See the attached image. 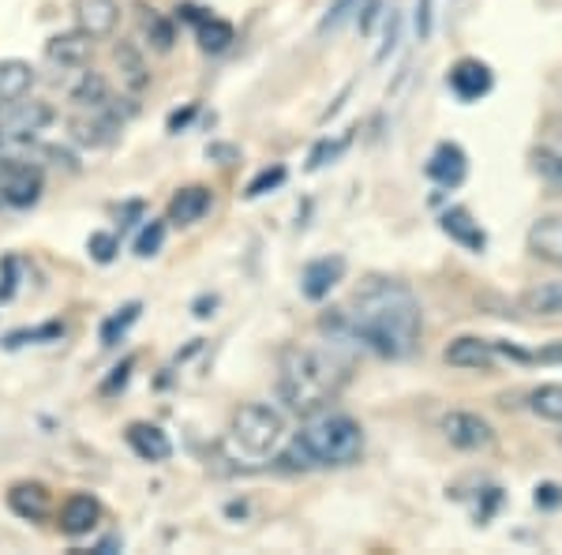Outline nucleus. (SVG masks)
<instances>
[{
  "label": "nucleus",
  "instance_id": "obj_1",
  "mask_svg": "<svg viewBox=\"0 0 562 555\" xmlns=\"http://www.w3.org/2000/svg\"><path fill=\"white\" fill-rule=\"evenodd\" d=\"M349 331L360 349L383 360H405L424 334L420 297L397 278H368L346 308Z\"/></svg>",
  "mask_w": 562,
  "mask_h": 555
},
{
  "label": "nucleus",
  "instance_id": "obj_2",
  "mask_svg": "<svg viewBox=\"0 0 562 555\" xmlns=\"http://www.w3.org/2000/svg\"><path fill=\"white\" fill-rule=\"evenodd\" d=\"M349 357L334 345H289L278 360V398L289 413H323L349 384Z\"/></svg>",
  "mask_w": 562,
  "mask_h": 555
},
{
  "label": "nucleus",
  "instance_id": "obj_3",
  "mask_svg": "<svg viewBox=\"0 0 562 555\" xmlns=\"http://www.w3.org/2000/svg\"><path fill=\"white\" fill-rule=\"evenodd\" d=\"M364 454V428L349 413H315L293 440L281 447L278 466L285 473H312V469H346Z\"/></svg>",
  "mask_w": 562,
  "mask_h": 555
},
{
  "label": "nucleus",
  "instance_id": "obj_4",
  "mask_svg": "<svg viewBox=\"0 0 562 555\" xmlns=\"http://www.w3.org/2000/svg\"><path fill=\"white\" fill-rule=\"evenodd\" d=\"M285 435V417L267 402H248L233 413L229 421V443L248 458H270Z\"/></svg>",
  "mask_w": 562,
  "mask_h": 555
},
{
  "label": "nucleus",
  "instance_id": "obj_5",
  "mask_svg": "<svg viewBox=\"0 0 562 555\" xmlns=\"http://www.w3.org/2000/svg\"><path fill=\"white\" fill-rule=\"evenodd\" d=\"M57 121V109L42 98H15V102L0 106V151L12 154L23 147H34L38 135Z\"/></svg>",
  "mask_w": 562,
  "mask_h": 555
},
{
  "label": "nucleus",
  "instance_id": "obj_6",
  "mask_svg": "<svg viewBox=\"0 0 562 555\" xmlns=\"http://www.w3.org/2000/svg\"><path fill=\"white\" fill-rule=\"evenodd\" d=\"M439 432L450 447L458 451H492L495 447V428L492 421H484L480 413H469V409H450L439 421Z\"/></svg>",
  "mask_w": 562,
  "mask_h": 555
},
{
  "label": "nucleus",
  "instance_id": "obj_7",
  "mask_svg": "<svg viewBox=\"0 0 562 555\" xmlns=\"http://www.w3.org/2000/svg\"><path fill=\"white\" fill-rule=\"evenodd\" d=\"M124 124L116 121L109 109H79L76 116L68 121V140L76 147H90V151H105L121 140Z\"/></svg>",
  "mask_w": 562,
  "mask_h": 555
},
{
  "label": "nucleus",
  "instance_id": "obj_8",
  "mask_svg": "<svg viewBox=\"0 0 562 555\" xmlns=\"http://www.w3.org/2000/svg\"><path fill=\"white\" fill-rule=\"evenodd\" d=\"M45 192L42 169L31 166V162L12 158L4 169V180H0V207H12V211H26L34 207Z\"/></svg>",
  "mask_w": 562,
  "mask_h": 555
},
{
  "label": "nucleus",
  "instance_id": "obj_9",
  "mask_svg": "<svg viewBox=\"0 0 562 555\" xmlns=\"http://www.w3.org/2000/svg\"><path fill=\"white\" fill-rule=\"evenodd\" d=\"M45 65L57 68V71H76V68H87L90 57H94V38L83 34L76 26V31H60L53 34L49 42H45Z\"/></svg>",
  "mask_w": 562,
  "mask_h": 555
},
{
  "label": "nucleus",
  "instance_id": "obj_10",
  "mask_svg": "<svg viewBox=\"0 0 562 555\" xmlns=\"http://www.w3.org/2000/svg\"><path fill=\"white\" fill-rule=\"evenodd\" d=\"M102 503H98V496H90V491H71V496L60 503L57 511V525L60 533L71 536V541H79V536H90L98 530V522H102Z\"/></svg>",
  "mask_w": 562,
  "mask_h": 555
},
{
  "label": "nucleus",
  "instance_id": "obj_11",
  "mask_svg": "<svg viewBox=\"0 0 562 555\" xmlns=\"http://www.w3.org/2000/svg\"><path fill=\"white\" fill-rule=\"evenodd\" d=\"M346 270H349V263L346 256H319V259H312L307 267L301 270V293L307 300H326L334 293V289L346 281Z\"/></svg>",
  "mask_w": 562,
  "mask_h": 555
},
{
  "label": "nucleus",
  "instance_id": "obj_12",
  "mask_svg": "<svg viewBox=\"0 0 562 555\" xmlns=\"http://www.w3.org/2000/svg\"><path fill=\"white\" fill-rule=\"evenodd\" d=\"M71 20L94 42L113 38L116 23H121V4L116 0H71Z\"/></svg>",
  "mask_w": 562,
  "mask_h": 555
},
{
  "label": "nucleus",
  "instance_id": "obj_13",
  "mask_svg": "<svg viewBox=\"0 0 562 555\" xmlns=\"http://www.w3.org/2000/svg\"><path fill=\"white\" fill-rule=\"evenodd\" d=\"M447 87L454 90L458 102H480V98H484V95H492L495 76H492V68H487L484 60H476V57H461L458 65L450 68Z\"/></svg>",
  "mask_w": 562,
  "mask_h": 555
},
{
  "label": "nucleus",
  "instance_id": "obj_14",
  "mask_svg": "<svg viewBox=\"0 0 562 555\" xmlns=\"http://www.w3.org/2000/svg\"><path fill=\"white\" fill-rule=\"evenodd\" d=\"M135 34L143 45H150L154 53H169L177 45V23L166 12H158L147 0H135Z\"/></svg>",
  "mask_w": 562,
  "mask_h": 555
},
{
  "label": "nucleus",
  "instance_id": "obj_15",
  "mask_svg": "<svg viewBox=\"0 0 562 555\" xmlns=\"http://www.w3.org/2000/svg\"><path fill=\"white\" fill-rule=\"evenodd\" d=\"M442 360H447L450 368H465V371H495L498 349H495V342H487V338L461 334V338H454L442 349Z\"/></svg>",
  "mask_w": 562,
  "mask_h": 555
},
{
  "label": "nucleus",
  "instance_id": "obj_16",
  "mask_svg": "<svg viewBox=\"0 0 562 555\" xmlns=\"http://www.w3.org/2000/svg\"><path fill=\"white\" fill-rule=\"evenodd\" d=\"M113 68H116V84H121L124 95L139 98L143 90L150 87V65L135 42H116L113 45Z\"/></svg>",
  "mask_w": 562,
  "mask_h": 555
},
{
  "label": "nucleus",
  "instance_id": "obj_17",
  "mask_svg": "<svg viewBox=\"0 0 562 555\" xmlns=\"http://www.w3.org/2000/svg\"><path fill=\"white\" fill-rule=\"evenodd\" d=\"M4 499H8V511L23 518V522H45L53 514V491L42 480H15Z\"/></svg>",
  "mask_w": 562,
  "mask_h": 555
},
{
  "label": "nucleus",
  "instance_id": "obj_18",
  "mask_svg": "<svg viewBox=\"0 0 562 555\" xmlns=\"http://www.w3.org/2000/svg\"><path fill=\"white\" fill-rule=\"evenodd\" d=\"M214 207V192L206 185H184L177 188L173 199L166 207V222L169 225H199Z\"/></svg>",
  "mask_w": 562,
  "mask_h": 555
},
{
  "label": "nucleus",
  "instance_id": "obj_19",
  "mask_svg": "<svg viewBox=\"0 0 562 555\" xmlns=\"http://www.w3.org/2000/svg\"><path fill=\"white\" fill-rule=\"evenodd\" d=\"M525 244H529L532 259L562 270V214H540L537 222L529 225Z\"/></svg>",
  "mask_w": 562,
  "mask_h": 555
},
{
  "label": "nucleus",
  "instance_id": "obj_20",
  "mask_svg": "<svg viewBox=\"0 0 562 555\" xmlns=\"http://www.w3.org/2000/svg\"><path fill=\"white\" fill-rule=\"evenodd\" d=\"M124 443H128L135 458H143V462H169V458H173V440H169L158 424H147V421L128 424Z\"/></svg>",
  "mask_w": 562,
  "mask_h": 555
},
{
  "label": "nucleus",
  "instance_id": "obj_21",
  "mask_svg": "<svg viewBox=\"0 0 562 555\" xmlns=\"http://www.w3.org/2000/svg\"><path fill=\"white\" fill-rule=\"evenodd\" d=\"M428 177L442 188H458L469 177V158L458 143H439L428 158Z\"/></svg>",
  "mask_w": 562,
  "mask_h": 555
},
{
  "label": "nucleus",
  "instance_id": "obj_22",
  "mask_svg": "<svg viewBox=\"0 0 562 555\" xmlns=\"http://www.w3.org/2000/svg\"><path fill=\"white\" fill-rule=\"evenodd\" d=\"M439 225H442V233H447L454 244H461L465 252H476L480 256V252L487 248V233L480 230V222L465 211V207H450Z\"/></svg>",
  "mask_w": 562,
  "mask_h": 555
},
{
  "label": "nucleus",
  "instance_id": "obj_23",
  "mask_svg": "<svg viewBox=\"0 0 562 555\" xmlns=\"http://www.w3.org/2000/svg\"><path fill=\"white\" fill-rule=\"evenodd\" d=\"M71 76V84H68V98L76 102L79 109H102L109 98V84H105V76L102 71H94V68H76V71H68Z\"/></svg>",
  "mask_w": 562,
  "mask_h": 555
},
{
  "label": "nucleus",
  "instance_id": "obj_24",
  "mask_svg": "<svg viewBox=\"0 0 562 555\" xmlns=\"http://www.w3.org/2000/svg\"><path fill=\"white\" fill-rule=\"evenodd\" d=\"M521 308L532 315H543V320H562V278L529 286L521 293Z\"/></svg>",
  "mask_w": 562,
  "mask_h": 555
},
{
  "label": "nucleus",
  "instance_id": "obj_25",
  "mask_svg": "<svg viewBox=\"0 0 562 555\" xmlns=\"http://www.w3.org/2000/svg\"><path fill=\"white\" fill-rule=\"evenodd\" d=\"M34 79H38V71L26 65V60H20V57L0 60V106L31 95Z\"/></svg>",
  "mask_w": 562,
  "mask_h": 555
},
{
  "label": "nucleus",
  "instance_id": "obj_26",
  "mask_svg": "<svg viewBox=\"0 0 562 555\" xmlns=\"http://www.w3.org/2000/svg\"><path fill=\"white\" fill-rule=\"evenodd\" d=\"M195 38H199V49L203 53H225L233 42H237V31H233V23L217 20V15H206V20L195 26Z\"/></svg>",
  "mask_w": 562,
  "mask_h": 555
},
{
  "label": "nucleus",
  "instance_id": "obj_27",
  "mask_svg": "<svg viewBox=\"0 0 562 555\" xmlns=\"http://www.w3.org/2000/svg\"><path fill=\"white\" fill-rule=\"evenodd\" d=\"M529 409L540 421L562 424V384H540L529 390Z\"/></svg>",
  "mask_w": 562,
  "mask_h": 555
},
{
  "label": "nucleus",
  "instance_id": "obj_28",
  "mask_svg": "<svg viewBox=\"0 0 562 555\" xmlns=\"http://www.w3.org/2000/svg\"><path fill=\"white\" fill-rule=\"evenodd\" d=\"M139 315H143V304H139V300H128V304L116 308V312L109 315V320L102 323V331H98V338H102V345H116V342L124 338V334L132 331Z\"/></svg>",
  "mask_w": 562,
  "mask_h": 555
},
{
  "label": "nucleus",
  "instance_id": "obj_29",
  "mask_svg": "<svg viewBox=\"0 0 562 555\" xmlns=\"http://www.w3.org/2000/svg\"><path fill=\"white\" fill-rule=\"evenodd\" d=\"M65 338V323H45V326H26V331H12L4 338V349H20L31 342H60Z\"/></svg>",
  "mask_w": 562,
  "mask_h": 555
},
{
  "label": "nucleus",
  "instance_id": "obj_30",
  "mask_svg": "<svg viewBox=\"0 0 562 555\" xmlns=\"http://www.w3.org/2000/svg\"><path fill=\"white\" fill-rule=\"evenodd\" d=\"M166 233H169V222H158V218H150V222L139 230V236H135V256H139V259L158 256L161 244H166Z\"/></svg>",
  "mask_w": 562,
  "mask_h": 555
},
{
  "label": "nucleus",
  "instance_id": "obj_31",
  "mask_svg": "<svg viewBox=\"0 0 562 555\" xmlns=\"http://www.w3.org/2000/svg\"><path fill=\"white\" fill-rule=\"evenodd\" d=\"M349 143H352V135H338V140H319L315 143V151L307 154V169H323V166H330V162H338L341 154L349 151Z\"/></svg>",
  "mask_w": 562,
  "mask_h": 555
},
{
  "label": "nucleus",
  "instance_id": "obj_32",
  "mask_svg": "<svg viewBox=\"0 0 562 555\" xmlns=\"http://www.w3.org/2000/svg\"><path fill=\"white\" fill-rule=\"evenodd\" d=\"M38 151H42L45 166H53L60 173H79V169H83V162H79V154L71 147H60V143H42Z\"/></svg>",
  "mask_w": 562,
  "mask_h": 555
},
{
  "label": "nucleus",
  "instance_id": "obj_33",
  "mask_svg": "<svg viewBox=\"0 0 562 555\" xmlns=\"http://www.w3.org/2000/svg\"><path fill=\"white\" fill-rule=\"evenodd\" d=\"M285 166H270V169H262V173H256V177L248 180V188H244V196L248 199H259V196H267V192H274V188H281L285 185Z\"/></svg>",
  "mask_w": 562,
  "mask_h": 555
},
{
  "label": "nucleus",
  "instance_id": "obj_34",
  "mask_svg": "<svg viewBox=\"0 0 562 555\" xmlns=\"http://www.w3.org/2000/svg\"><path fill=\"white\" fill-rule=\"evenodd\" d=\"M87 252H90V259L105 267V263H113L116 252H121V236H116V233H102V230L90 233L87 236Z\"/></svg>",
  "mask_w": 562,
  "mask_h": 555
},
{
  "label": "nucleus",
  "instance_id": "obj_35",
  "mask_svg": "<svg viewBox=\"0 0 562 555\" xmlns=\"http://www.w3.org/2000/svg\"><path fill=\"white\" fill-rule=\"evenodd\" d=\"M532 166H537V173L548 180V185L562 188V154L559 151H548V147L532 151Z\"/></svg>",
  "mask_w": 562,
  "mask_h": 555
},
{
  "label": "nucleus",
  "instance_id": "obj_36",
  "mask_svg": "<svg viewBox=\"0 0 562 555\" xmlns=\"http://www.w3.org/2000/svg\"><path fill=\"white\" fill-rule=\"evenodd\" d=\"M357 8H360V0H334V4L326 8L323 23H319V34H334L341 23H346V20H352V15H357Z\"/></svg>",
  "mask_w": 562,
  "mask_h": 555
},
{
  "label": "nucleus",
  "instance_id": "obj_37",
  "mask_svg": "<svg viewBox=\"0 0 562 555\" xmlns=\"http://www.w3.org/2000/svg\"><path fill=\"white\" fill-rule=\"evenodd\" d=\"M383 15H386V0H360V8H357V26H360V34H364V38H371Z\"/></svg>",
  "mask_w": 562,
  "mask_h": 555
},
{
  "label": "nucleus",
  "instance_id": "obj_38",
  "mask_svg": "<svg viewBox=\"0 0 562 555\" xmlns=\"http://www.w3.org/2000/svg\"><path fill=\"white\" fill-rule=\"evenodd\" d=\"M383 23H386V42H383V49L375 53V60H386L390 53L397 49V38H402V15L394 12V8H386V15H383Z\"/></svg>",
  "mask_w": 562,
  "mask_h": 555
},
{
  "label": "nucleus",
  "instance_id": "obj_39",
  "mask_svg": "<svg viewBox=\"0 0 562 555\" xmlns=\"http://www.w3.org/2000/svg\"><path fill=\"white\" fill-rule=\"evenodd\" d=\"M416 38L428 42L435 31V0H416Z\"/></svg>",
  "mask_w": 562,
  "mask_h": 555
},
{
  "label": "nucleus",
  "instance_id": "obj_40",
  "mask_svg": "<svg viewBox=\"0 0 562 555\" xmlns=\"http://www.w3.org/2000/svg\"><path fill=\"white\" fill-rule=\"evenodd\" d=\"M132 368H135V357H124L121 364H116V368H113V376H109L105 384H102V395L109 398V395H116V390H124V387H128Z\"/></svg>",
  "mask_w": 562,
  "mask_h": 555
},
{
  "label": "nucleus",
  "instance_id": "obj_41",
  "mask_svg": "<svg viewBox=\"0 0 562 555\" xmlns=\"http://www.w3.org/2000/svg\"><path fill=\"white\" fill-rule=\"evenodd\" d=\"M206 158L217 162V166H233V162H240V151L233 147V143H211V147H206Z\"/></svg>",
  "mask_w": 562,
  "mask_h": 555
},
{
  "label": "nucleus",
  "instance_id": "obj_42",
  "mask_svg": "<svg viewBox=\"0 0 562 555\" xmlns=\"http://www.w3.org/2000/svg\"><path fill=\"white\" fill-rule=\"evenodd\" d=\"M211 15V8H203V4H192V0H180L177 4V20H184V23H192V26H199Z\"/></svg>",
  "mask_w": 562,
  "mask_h": 555
},
{
  "label": "nucleus",
  "instance_id": "obj_43",
  "mask_svg": "<svg viewBox=\"0 0 562 555\" xmlns=\"http://www.w3.org/2000/svg\"><path fill=\"white\" fill-rule=\"evenodd\" d=\"M562 503V488L559 485H537V507L540 511H555V507Z\"/></svg>",
  "mask_w": 562,
  "mask_h": 555
},
{
  "label": "nucleus",
  "instance_id": "obj_44",
  "mask_svg": "<svg viewBox=\"0 0 562 555\" xmlns=\"http://www.w3.org/2000/svg\"><path fill=\"white\" fill-rule=\"evenodd\" d=\"M532 360H540V364H559V368H562V342H548L540 353H532Z\"/></svg>",
  "mask_w": 562,
  "mask_h": 555
},
{
  "label": "nucleus",
  "instance_id": "obj_45",
  "mask_svg": "<svg viewBox=\"0 0 562 555\" xmlns=\"http://www.w3.org/2000/svg\"><path fill=\"white\" fill-rule=\"evenodd\" d=\"M15 267H20L15 259H4V286H0V300H12V293H15Z\"/></svg>",
  "mask_w": 562,
  "mask_h": 555
},
{
  "label": "nucleus",
  "instance_id": "obj_46",
  "mask_svg": "<svg viewBox=\"0 0 562 555\" xmlns=\"http://www.w3.org/2000/svg\"><path fill=\"white\" fill-rule=\"evenodd\" d=\"M192 116H195V106H188L184 113H169V132H180V129H188V124H192Z\"/></svg>",
  "mask_w": 562,
  "mask_h": 555
},
{
  "label": "nucleus",
  "instance_id": "obj_47",
  "mask_svg": "<svg viewBox=\"0 0 562 555\" xmlns=\"http://www.w3.org/2000/svg\"><path fill=\"white\" fill-rule=\"evenodd\" d=\"M116 548H124L121 541H116V536H109V541H98L94 544V552H102V555H109V552H116Z\"/></svg>",
  "mask_w": 562,
  "mask_h": 555
}]
</instances>
